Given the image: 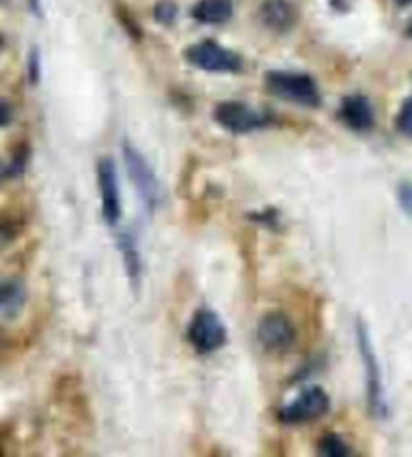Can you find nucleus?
I'll use <instances>...</instances> for the list:
<instances>
[{"label": "nucleus", "instance_id": "obj_1", "mask_svg": "<svg viewBox=\"0 0 412 457\" xmlns=\"http://www.w3.org/2000/svg\"><path fill=\"white\" fill-rule=\"evenodd\" d=\"M356 342H358V353H360L362 367H364L366 401H368V409L374 417L386 419L388 399H386L383 367H380L376 348H374L370 330L368 326L364 324V320H358L356 322Z\"/></svg>", "mask_w": 412, "mask_h": 457}, {"label": "nucleus", "instance_id": "obj_2", "mask_svg": "<svg viewBox=\"0 0 412 457\" xmlns=\"http://www.w3.org/2000/svg\"><path fill=\"white\" fill-rule=\"evenodd\" d=\"M265 87L271 96L279 100L301 105V108H319L322 105V94L316 79L308 73L300 71H267Z\"/></svg>", "mask_w": 412, "mask_h": 457}, {"label": "nucleus", "instance_id": "obj_3", "mask_svg": "<svg viewBox=\"0 0 412 457\" xmlns=\"http://www.w3.org/2000/svg\"><path fill=\"white\" fill-rule=\"evenodd\" d=\"M121 154H124L128 177L132 180L137 196H140V201L144 203V207L148 209V212H154L160 207V203H162V187H160V180L154 169H152L146 156H144L132 142H124Z\"/></svg>", "mask_w": 412, "mask_h": 457}, {"label": "nucleus", "instance_id": "obj_4", "mask_svg": "<svg viewBox=\"0 0 412 457\" xmlns=\"http://www.w3.org/2000/svg\"><path fill=\"white\" fill-rule=\"evenodd\" d=\"M186 340L188 345L194 348V353L202 356L212 354L228 342L227 324L215 310L206 306L198 308L188 322Z\"/></svg>", "mask_w": 412, "mask_h": 457}, {"label": "nucleus", "instance_id": "obj_5", "mask_svg": "<svg viewBox=\"0 0 412 457\" xmlns=\"http://www.w3.org/2000/svg\"><path fill=\"white\" fill-rule=\"evenodd\" d=\"M212 118H215L220 128L236 136L257 132V129H263L273 124V116L269 112L257 110L245 102L235 100L217 104L215 112H212Z\"/></svg>", "mask_w": 412, "mask_h": 457}, {"label": "nucleus", "instance_id": "obj_6", "mask_svg": "<svg viewBox=\"0 0 412 457\" xmlns=\"http://www.w3.org/2000/svg\"><path fill=\"white\" fill-rule=\"evenodd\" d=\"M185 59L188 65L209 73H241L245 65L239 53L227 49L212 39L190 45L185 49Z\"/></svg>", "mask_w": 412, "mask_h": 457}, {"label": "nucleus", "instance_id": "obj_7", "mask_svg": "<svg viewBox=\"0 0 412 457\" xmlns=\"http://www.w3.org/2000/svg\"><path fill=\"white\" fill-rule=\"evenodd\" d=\"M257 342L269 354L289 353L297 342V328L293 320L279 310L267 312L257 324Z\"/></svg>", "mask_w": 412, "mask_h": 457}, {"label": "nucleus", "instance_id": "obj_8", "mask_svg": "<svg viewBox=\"0 0 412 457\" xmlns=\"http://www.w3.org/2000/svg\"><path fill=\"white\" fill-rule=\"evenodd\" d=\"M330 395L322 386H305L303 391L285 407L279 409V421L287 425H301L311 423L316 419L324 417L330 411Z\"/></svg>", "mask_w": 412, "mask_h": 457}, {"label": "nucleus", "instance_id": "obj_9", "mask_svg": "<svg viewBox=\"0 0 412 457\" xmlns=\"http://www.w3.org/2000/svg\"><path fill=\"white\" fill-rule=\"evenodd\" d=\"M97 188L102 199V217L105 225L118 227L121 220V193L118 166L113 158L102 156L97 160Z\"/></svg>", "mask_w": 412, "mask_h": 457}, {"label": "nucleus", "instance_id": "obj_10", "mask_svg": "<svg viewBox=\"0 0 412 457\" xmlns=\"http://www.w3.org/2000/svg\"><path fill=\"white\" fill-rule=\"evenodd\" d=\"M338 118L343 126L358 134L370 132L374 124H376L374 105L368 97L362 94H352L343 97L338 108Z\"/></svg>", "mask_w": 412, "mask_h": 457}, {"label": "nucleus", "instance_id": "obj_11", "mask_svg": "<svg viewBox=\"0 0 412 457\" xmlns=\"http://www.w3.org/2000/svg\"><path fill=\"white\" fill-rule=\"evenodd\" d=\"M261 25L271 33H289L295 25L300 14L292 0H263L257 12Z\"/></svg>", "mask_w": 412, "mask_h": 457}, {"label": "nucleus", "instance_id": "obj_12", "mask_svg": "<svg viewBox=\"0 0 412 457\" xmlns=\"http://www.w3.org/2000/svg\"><path fill=\"white\" fill-rule=\"evenodd\" d=\"M190 14L201 25H225L233 19L235 3L233 0H198Z\"/></svg>", "mask_w": 412, "mask_h": 457}, {"label": "nucleus", "instance_id": "obj_13", "mask_svg": "<svg viewBox=\"0 0 412 457\" xmlns=\"http://www.w3.org/2000/svg\"><path fill=\"white\" fill-rule=\"evenodd\" d=\"M118 247H119L121 262H124V270L128 273L129 284H132L134 289H137L140 287L142 271H144L142 253H140V249H137V243L129 233H121L118 237Z\"/></svg>", "mask_w": 412, "mask_h": 457}, {"label": "nucleus", "instance_id": "obj_14", "mask_svg": "<svg viewBox=\"0 0 412 457\" xmlns=\"http://www.w3.org/2000/svg\"><path fill=\"white\" fill-rule=\"evenodd\" d=\"M27 302L25 286L17 279H9L0 284V318H14L21 314Z\"/></svg>", "mask_w": 412, "mask_h": 457}, {"label": "nucleus", "instance_id": "obj_15", "mask_svg": "<svg viewBox=\"0 0 412 457\" xmlns=\"http://www.w3.org/2000/svg\"><path fill=\"white\" fill-rule=\"evenodd\" d=\"M317 453L322 457H350L354 452L340 433H325V436L317 441Z\"/></svg>", "mask_w": 412, "mask_h": 457}, {"label": "nucleus", "instance_id": "obj_16", "mask_svg": "<svg viewBox=\"0 0 412 457\" xmlns=\"http://www.w3.org/2000/svg\"><path fill=\"white\" fill-rule=\"evenodd\" d=\"M154 19L164 27H172L178 19V6L172 0H160L154 6Z\"/></svg>", "mask_w": 412, "mask_h": 457}, {"label": "nucleus", "instance_id": "obj_17", "mask_svg": "<svg viewBox=\"0 0 412 457\" xmlns=\"http://www.w3.org/2000/svg\"><path fill=\"white\" fill-rule=\"evenodd\" d=\"M396 129L404 136V138L412 140V96L402 102L399 116H396Z\"/></svg>", "mask_w": 412, "mask_h": 457}, {"label": "nucleus", "instance_id": "obj_18", "mask_svg": "<svg viewBox=\"0 0 412 457\" xmlns=\"http://www.w3.org/2000/svg\"><path fill=\"white\" fill-rule=\"evenodd\" d=\"M249 220H253L257 225H263L267 228H279L281 225V212L275 207H265L257 212H251Z\"/></svg>", "mask_w": 412, "mask_h": 457}, {"label": "nucleus", "instance_id": "obj_19", "mask_svg": "<svg viewBox=\"0 0 412 457\" xmlns=\"http://www.w3.org/2000/svg\"><path fill=\"white\" fill-rule=\"evenodd\" d=\"M116 14H118V19L121 22V27L126 29V33L132 37L134 41H142L144 39L142 29H140V25H137V21L132 17V12H129L128 9H124V6H118Z\"/></svg>", "mask_w": 412, "mask_h": 457}, {"label": "nucleus", "instance_id": "obj_20", "mask_svg": "<svg viewBox=\"0 0 412 457\" xmlns=\"http://www.w3.org/2000/svg\"><path fill=\"white\" fill-rule=\"evenodd\" d=\"M27 71H29V81L37 86L41 79V53L37 47L30 49L29 59H27Z\"/></svg>", "mask_w": 412, "mask_h": 457}, {"label": "nucleus", "instance_id": "obj_21", "mask_svg": "<svg viewBox=\"0 0 412 457\" xmlns=\"http://www.w3.org/2000/svg\"><path fill=\"white\" fill-rule=\"evenodd\" d=\"M396 199H399L400 209L407 212L408 217H412V182L404 180L396 188Z\"/></svg>", "mask_w": 412, "mask_h": 457}, {"label": "nucleus", "instance_id": "obj_22", "mask_svg": "<svg viewBox=\"0 0 412 457\" xmlns=\"http://www.w3.org/2000/svg\"><path fill=\"white\" fill-rule=\"evenodd\" d=\"M12 237H14L12 227L9 223H4V220H0V249H3Z\"/></svg>", "mask_w": 412, "mask_h": 457}, {"label": "nucleus", "instance_id": "obj_23", "mask_svg": "<svg viewBox=\"0 0 412 457\" xmlns=\"http://www.w3.org/2000/svg\"><path fill=\"white\" fill-rule=\"evenodd\" d=\"M11 120H12V108L6 102L0 100V128L9 126Z\"/></svg>", "mask_w": 412, "mask_h": 457}, {"label": "nucleus", "instance_id": "obj_24", "mask_svg": "<svg viewBox=\"0 0 412 457\" xmlns=\"http://www.w3.org/2000/svg\"><path fill=\"white\" fill-rule=\"evenodd\" d=\"M27 6L30 9V12L35 14V17H43V6H41V0H27Z\"/></svg>", "mask_w": 412, "mask_h": 457}, {"label": "nucleus", "instance_id": "obj_25", "mask_svg": "<svg viewBox=\"0 0 412 457\" xmlns=\"http://www.w3.org/2000/svg\"><path fill=\"white\" fill-rule=\"evenodd\" d=\"M11 177V170H9V166H6L3 160H0V182H3L4 179H9Z\"/></svg>", "mask_w": 412, "mask_h": 457}, {"label": "nucleus", "instance_id": "obj_26", "mask_svg": "<svg viewBox=\"0 0 412 457\" xmlns=\"http://www.w3.org/2000/svg\"><path fill=\"white\" fill-rule=\"evenodd\" d=\"M408 37H410V39H412V25L408 27Z\"/></svg>", "mask_w": 412, "mask_h": 457}]
</instances>
